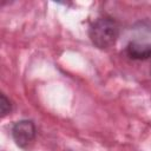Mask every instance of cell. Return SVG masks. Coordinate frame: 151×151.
Masks as SVG:
<instances>
[{
	"label": "cell",
	"mask_w": 151,
	"mask_h": 151,
	"mask_svg": "<svg viewBox=\"0 0 151 151\" xmlns=\"http://www.w3.org/2000/svg\"><path fill=\"white\" fill-rule=\"evenodd\" d=\"M88 37L96 47L100 50L110 48L119 37V26L112 18H99L90 26Z\"/></svg>",
	"instance_id": "cell-1"
},
{
	"label": "cell",
	"mask_w": 151,
	"mask_h": 151,
	"mask_svg": "<svg viewBox=\"0 0 151 151\" xmlns=\"http://www.w3.org/2000/svg\"><path fill=\"white\" fill-rule=\"evenodd\" d=\"M0 110H1V116L2 117L7 116L12 111V103L4 93L0 97Z\"/></svg>",
	"instance_id": "cell-4"
},
{
	"label": "cell",
	"mask_w": 151,
	"mask_h": 151,
	"mask_svg": "<svg viewBox=\"0 0 151 151\" xmlns=\"http://www.w3.org/2000/svg\"><path fill=\"white\" fill-rule=\"evenodd\" d=\"M126 54L134 60H145L151 57V44L130 42L126 47Z\"/></svg>",
	"instance_id": "cell-3"
},
{
	"label": "cell",
	"mask_w": 151,
	"mask_h": 151,
	"mask_svg": "<svg viewBox=\"0 0 151 151\" xmlns=\"http://www.w3.org/2000/svg\"><path fill=\"white\" fill-rule=\"evenodd\" d=\"M12 136L15 144L21 149H27L35 138V126L31 120L17 122L12 127Z\"/></svg>",
	"instance_id": "cell-2"
}]
</instances>
